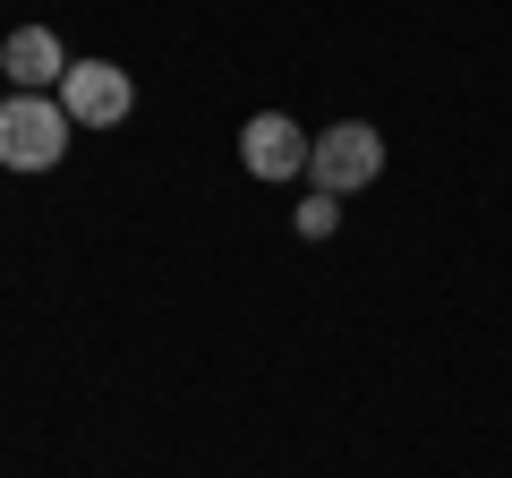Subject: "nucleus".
<instances>
[{
  "mask_svg": "<svg viewBox=\"0 0 512 478\" xmlns=\"http://www.w3.org/2000/svg\"><path fill=\"white\" fill-rule=\"evenodd\" d=\"M77 120L60 111V94H9L0 103V171H52L69 154Z\"/></svg>",
  "mask_w": 512,
  "mask_h": 478,
  "instance_id": "nucleus-1",
  "label": "nucleus"
},
{
  "mask_svg": "<svg viewBox=\"0 0 512 478\" xmlns=\"http://www.w3.org/2000/svg\"><path fill=\"white\" fill-rule=\"evenodd\" d=\"M384 180V129H367V120H333V129H316V154H308V188H325V197H359V188Z\"/></svg>",
  "mask_w": 512,
  "mask_h": 478,
  "instance_id": "nucleus-2",
  "label": "nucleus"
},
{
  "mask_svg": "<svg viewBox=\"0 0 512 478\" xmlns=\"http://www.w3.org/2000/svg\"><path fill=\"white\" fill-rule=\"evenodd\" d=\"M308 154H316V137L299 129L291 111H256L248 129H239V171H248V180L291 188V180H308Z\"/></svg>",
  "mask_w": 512,
  "mask_h": 478,
  "instance_id": "nucleus-3",
  "label": "nucleus"
},
{
  "mask_svg": "<svg viewBox=\"0 0 512 478\" xmlns=\"http://www.w3.org/2000/svg\"><path fill=\"white\" fill-rule=\"evenodd\" d=\"M60 111H69L77 129H120L128 111H137V86H128L120 60H69V77H60Z\"/></svg>",
  "mask_w": 512,
  "mask_h": 478,
  "instance_id": "nucleus-4",
  "label": "nucleus"
},
{
  "mask_svg": "<svg viewBox=\"0 0 512 478\" xmlns=\"http://www.w3.org/2000/svg\"><path fill=\"white\" fill-rule=\"evenodd\" d=\"M0 77H9V94H60L69 52H60L52 26H9V43H0Z\"/></svg>",
  "mask_w": 512,
  "mask_h": 478,
  "instance_id": "nucleus-5",
  "label": "nucleus"
},
{
  "mask_svg": "<svg viewBox=\"0 0 512 478\" xmlns=\"http://www.w3.org/2000/svg\"><path fill=\"white\" fill-rule=\"evenodd\" d=\"M291 222H299V239H333V231H342V197H325V188H308Z\"/></svg>",
  "mask_w": 512,
  "mask_h": 478,
  "instance_id": "nucleus-6",
  "label": "nucleus"
}]
</instances>
